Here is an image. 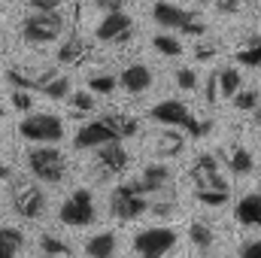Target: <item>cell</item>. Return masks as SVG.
Returning a JSON list of instances; mask_svg holds the SVG:
<instances>
[{
	"mask_svg": "<svg viewBox=\"0 0 261 258\" xmlns=\"http://www.w3.org/2000/svg\"><path fill=\"white\" fill-rule=\"evenodd\" d=\"M152 119H155L158 125H164V128L182 131V134L192 137V140H200V137H206V134L213 131V122H210V119H203V122L195 119L192 110H189L182 100H176V97L161 100L158 107H152Z\"/></svg>",
	"mask_w": 261,
	"mask_h": 258,
	"instance_id": "1",
	"label": "cell"
},
{
	"mask_svg": "<svg viewBox=\"0 0 261 258\" xmlns=\"http://www.w3.org/2000/svg\"><path fill=\"white\" fill-rule=\"evenodd\" d=\"M28 170L34 173V179L58 186L67 176V161L55 146H37L28 152Z\"/></svg>",
	"mask_w": 261,
	"mask_h": 258,
	"instance_id": "2",
	"label": "cell"
},
{
	"mask_svg": "<svg viewBox=\"0 0 261 258\" xmlns=\"http://www.w3.org/2000/svg\"><path fill=\"white\" fill-rule=\"evenodd\" d=\"M146 189L140 179H130V183H122L113 189V197H110V213L119 219V222H134L146 213Z\"/></svg>",
	"mask_w": 261,
	"mask_h": 258,
	"instance_id": "3",
	"label": "cell"
},
{
	"mask_svg": "<svg viewBox=\"0 0 261 258\" xmlns=\"http://www.w3.org/2000/svg\"><path fill=\"white\" fill-rule=\"evenodd\" d=\"M152 18H155V24H161V28H167V31L189 34V37L206 34V24H203L200 15L189 12V9H179V6H173V3H167V0H158V3H155Z\"/></svg>",
	"mask_w": 261,
	"mask_h": 258,
	"instance_id": "4",
	"label": "cell"
},
{
	"mask_svg": "<svg viewBox=\"0 0 261 258\" xmlns=\"http://www.w3.org/2000/svg\"><path fill=\"white\" fill-rule=\"evenodd\" d=\"M9 203L21 219H40L46 213V194L31 179H9Z\"/></svg>",
	"mask_w": 261,
	"mask_h": 258,
	"instance_id": "5",
	"label": "cell"
},
{
	"mask_svg": "<svg viewBox=\"0 0 261 258\" xmlns=\"http://www.w3.org/2000/svg\"><path fill=\"white\" fill-rule=\"evenodd\" d=\"M64 31V18L61 12H31L21 21V37L28 43H55Z\"/></svg>",
	"mask_w": 261,
	"mask_h": 258,
	"instance_id": "6",
	"label": "cell"
},
{
	"mask_svg": "<svg viewBox=\"0 0 261 258\" xmlns=\"http://www.w3.org/2000/svg\"><path fill=\"white\" fill-rule=\"evenodd\" d=\"M58 219L64 222L67 228H85L97 219V207H94V197L88 189H76V192L67 197L58 210Z\"/></svg>",
	"mask_w": 261,
	"mask_h": 258,
	"instance_id": "7",
	"label": "cell"
},
{
	"mask_svg": "<svg viewBox=\"0 0 261 258\" xmlns=\"http://www.w3.org/2000/svg\"><path fill=\"white\" fill-rule=\"evenodd\" d=\"M18 134L31 143H61L64 122L52 113H34L24 122H18Z\"/></svg>",
	"mask_w": 261,
	"mask_h": 258,
	"instance_id": "8",
	"label": "cell"
},
{
	"mask_svg": "<svg viewBox=\"0 0 261 258\" xmlns=\"http://www.w3.org/2000/svg\"><path fill=\"white\" fill-rule=\"evenodd\" d=\"M176 231L173 228H146L134 237V252L140 258H164L176 246Z\"/></svg>",
	"mask_w": 261,
	"mask_h": 258,
	"instance_id": "9",
	"label": "cell"
},
{
	"mask_svg": "<svg viewBox=\"0 0 261 258\" xmlns=\"http://www.w3.org/2000/svg\"><path fill=\"white\" fill-rule=\"evenodd\" d=\"M94 37H97L100 43H128L130 37H134V18H130L125 9L107 12V15L97 21Z\"/></svg>",
	"mask_w": 261,
	"mask_h": 258,
	"instance_id": "10",
	"label": "cell"
},
{
	"mask_svg": "<svg viewBox=\"0 0 261 258\" xmlns=\"http://www.w3.org/2000/svg\"><path fill=\"white\" fill-rule=\"evenodd\" d=\"M94 152H97V167H100V179H107V176H122V173L128 170L130 155H128V149L122 146V140L103 143V146H97Z\"/></svg>",
	"mask_w": 261,
	"mask_h": 258,
	"instance_id": "11",
	"label": "cell"
},
{
	"mask_svg": "<svg viewBox=\"0 0 261 258\" xmlns=\"http://www.w3.org/2000/svg\"><path fill=\"white\" fill-rule=\"evenodd\" d=\"M116 140V134L107 128L100 119L97 122H88L85 128L76 131V137H73V146L76 149H97V146H103V143H113Z\"/></svg>",
	"mask_w": 261,
	"mask_h": 258,
	"instance_id": "12",
	"label": "cell"
},
{
	"mask_svg": "<svg viewBox=\"0 0 261 258\" xmlns=\"http://www.w3.org/2000/svg\"><path fill=\"white\" fill-rule=\"evenodd\" d=\"M140 183H143L146 194L167 192V189H170V183H173V170H170L167 164H161V161H152V164H146V167H143Z\"/></svg>",
	"mask_w": 261,
	"mask_h": 258,
	"instance_id": "13",
	"label": "cell"
},
{
	"mask_svg": "<svg viewBox=\"0 0 261 258\" xmlns=\"http://www.w3.org/2000/svg\"><path fill=\"white\" fill-rule=\"evenodd\" d=\"M125 91L130 94H140V91H149V85H152V70L146 64H130L125 67L122 73H119V79H116Z\"/></svg>",
	"mask_w": 261,
	"mask_h": 258,
	"instance_id": "14",
	"label": "cell"
},
{
	"mask_svg": "<svg viewBox=\"0 0 261 258\" xmlns=\"http://www.w3.org/2000/svg\"><path fill=\"white\" fill-rule=\"evenodd\" d=\"M152 149H155V155H161V158H176V155H182V149H186V137L176 128H167V131H161V134L152 137Z\"/></svg>",
	"mask_w": 261,
	"mask_h": 258,
	"instance_id": "15",
	"label": "cell"
},
{
	"mask_svg": "<svg viewBox=\"0 0 261 258\" xmlns=\"http://www.w3.org/2000/svg\"><path fill=\"white\" fill-rule=\"evenodd\" d=\"M234 219L246 228H261V192L246 194L243 200H237L234 207Z\"/></svg>",
	"mask_w": 261,
	"mask_h": 258,
	"instance_id": "16",
	"label": "cell"
},
{
	"mask_svg": "<svg viewBox=\"0 0 261 258\" xmlns=\"http://www.w3.org/2000/svg\"><path fill=\"white\" fill-rule=\"evenodd\" d=\"M116 249H119V243H116L113 231H100V234L88 237V243H85V255L88 258H116Z\"/></svg>",
	"mask_w": 261,
	"mask_h": 258,
	"instance_id": "17",
	"label": "cell"
},
{
	"mask_svg": "<svg viewBox=\"0 0 261 258\" xmlns=\"http://www.w3.org/2000/svg\"><path fill=\"white\" fill-rule=\"evenodd\" d=\"M107 128L116 134V140H130V137H137L140 134V122L134 119V116H119V113H107L103 119H100Z\"/></svg>",
	"mask_w": 261,
	"mask_h": 258,
	"instance_id": "18",
	"label": "cell"
},
{
	"mask_svg": "<svg viewBox=\"0 0 261 258\" xmlns=\"http://www.w3.org/2000/svg\"><path fill=\"white\" fill-rule=\"evenodd\" d=\"M213 173H219V158H216L213 152H200L195 158V164H192V170H189V176L195 179L197 189H203Z\"/></svg>",
	"mask_w": 261,
	"mask_h": 258,
	"instance_id": "19",
	"label": "cell"
},
{
	"mask_svg": "<svg viewBox=\"0 0 261 258\" xmlns=\"http://www.w3.org/2000/svg\"><path fill=\"white\" fill-rule=\"evenodd\" d=\"M21 249H24V234L18 228L0 225V258H18Z\"/></svg>",
	"mask_w": 261,
	"mask_h": 258,
	"instance_id": "20",
	"label": "cell"
},
{
	"mask_svg": "<svg viewBox=\"0 0 261 258\" xmlns=\"http://www.w3.org/2000/svg\"><path fill=\"white\" fill-rule=\"evenodd\" d=\"M189 240L195 243L197 252H210L213 243H216V234H213V228H210L206 222H192V228H189Z\"/></svg>",
	"mask_w": 261,
	"mask_h": 258,
	"instance_id": "21",
	"label": "cell"
},
{
	"mask_svg": "<svg viewBox=\"0 0 261 258\" xmlns=\"http://www.w3.org/2000/svg\"><path fill=\"white\" fill-rule=\"evenodd\" d=\"M43 97H49V100H67V94H70V79L61 76V73H55L49 82H43L40 88H37Z\"/></svg>",
	"mask_w": 261,
	"mask_h": 258,
	"instance_id": "22",
	"label": "cell"
},
{
	"mask_svg": "<svg viewBox=\"0 0 261 258\" xmlns=\"http://www.w3.org/2000/svg\"><path fill=\"white\" fill-rule=\"evenodd\" d=\"M228 167H231L234 176H249V173L255 170V161H252V155H249L243 146H237V149L231 152V158H228Z\"/></svg>",
	"mask_w": 261,
	"mask_h": 258,
	"instance_id": "23",
	"label": "cell"
},
{
	"mask_svg": "<svg viewBox=\"0 0 261 258\" xmlns=\"http://www.w3.org/2000/svg\"><path fill=\"white\" fill-rule=\"evenodd\" d=\"M216 76H219V97H234L240 91V73L234 67L216 70Z\"/></svg>",
	"mask_w": 261,
	"mask_h": 258,
	"instance_id": "24",
	"label": "cell"
},
{
	"mask_svg": "<svg viewBox=\"0 0 261 258\" xmlns=\"http://www.w3.org/2000/svg\"><path fill=\"white\" fill-rule=\"evenodd\" d=\"M85 40L82 37H70V40H64L61 43V49H58V61L61 64H73V61H79L82 55H85Z\"/></svg>",
	"mask_w": 261,
	"mask_h": 258,
	"instance_id": "25",
	"label": "cell"
},
{
	"mask_svg": "<svg viewBox=\"0 0 261 258\" xmlns=\"http://www.w3.org/2000/svg\"><path fill=\"white\" fill-rule=\"evenodd\" d=\"M40 249H43V255L70 258V246H67L61 237H55V234H43V237H40Z\"/></svg>",
	"mask_w": 261,
	"mask_h": 258,
	"instance_id": "26",
	"label": "cell"
},
{
	"mask_svg": "<svg viewBox=\"0 0 261 258\" xmlns=\"http://www.w3.org/2000/svg\"><path fill=\"white\" fill-rule=\"evenodd\" d=\"M152 49H155V52H161V55H167V58L182 55V43H179L176 37H170V34H158V37L152 40Z\"/></svg>",
	"mask_w": 261,
	"mask_h": 258,
	"instance_id": "27",
	"label": "cell"
},
{
	"mask_svg": "<svg viewBox=\"0 0 261 258\" xmlns=\"http://www.w3.org/2000/svg\"><path fill=\"white\" fill-rule=\"evenodd\" d=\"M258 104H261V91H255V88H240L234 94V107L243 110V113H255Z\"/></svg>",
	"mask_w": 261,
	"mask_h": 258,
	"instance_id": "28",
	"label": "cell"
},
{
	"mask_svg": "<svg viewBox=\"0 0 261 258\" xmlns=\"http://www.w3.org/2000/svg\"><path fill=\"white\" fill-rule=\"evenodd\" d=\"M228 197H231V192H216V189H197L195 192V200L203 207H225Z\"/></svg>",
	"mask_w": 261,
	"mask_h": 258,
	"instance_id": "29",
	"label": "cell"
},
{
	"mask_svg": "<svg viewBox=\"0 0 261 258\" xmlns=\"http://www.w3.org/2000/svg\"><path fill=\"white\" fill-rule=\"evenodd\" d=\"M237 61L243 67H261V40H252L249 46H243L237 52Z\"/></svg>",
	"mask_w": 261,
	"mask_h": 258,
	"instance_id": "30",
	"label": "cell"
},
{
	"mask_svg": "<svg viewBox=\"0 0 261 258\" xmlns=\"http://www.w3.org/2000/svg\"><path fill=\"white\" fill-rule=\"evenodd\" d=\"M116 85H119V82H116V76H110V73H107V76H91V79H88V91L97 94V97L110 94Z\"/></svg>",
	"mask_w": 261,
	"mask_h": 258,
	"instance_id": "31",
	"label": "cell"
},
{
	"mask_svg": "<svg viewBox=\"0 0 261 258\" xmlns=\"http://www.w3.org/2000/svg\"><path fill=\"white\" fill-rule=\"evenodd\" d=\"M6 82H9L12 88H21V91H34V76H28V73H24V70H18V67L6 70Z\"/></svg>",
	"mask_w": 261,
	"mask_h": 258,
	"instance_id": "32",
	"label": "cell"
},
{
	"mask_svg": "<svg viewBox=\"0 0 261 258\" xmlns=\"http://www.w3.org/2000/svg\"><path fill=\"white\" fill-rule=\"evenodd\" d=\"M173 82H176L182 91H195V88H197V76H195V70H192V67H179V70L173 73Z\"/></svg>",
	"mask_w": 261,
	"mask_h": 258,
	"instance_id": "33",
	"label": "cell"
},
{
	"mask_svg": "<svg viewBox=\"0 0 261 258\" xmlns=\"http://www.w3.org/2000/svg\"><path fill=\"white\" fill-rule=\"evenodd\" d=\"M67 100H70V107H73L76 113H91V110H94V97H91V94H85V91L67 94Z\"/></svg>",
	"mask_w": 261,
	"mask_h": 258,
	"instance_id": "34",
	"label": "cell"
},
{
	"mask_svg": "<svg viewBox=\"0 0 261 258\" xmlns=\"http://www.w3.org/2000/svg\"><path fill=\"white\" fill-rule=\"evenodd\" d=\"M203 100L210 104V107H216L219 104V76H216V70L206 76V82H203Z\"/></svg>",
	"mask_w": 261,
	"mask_h": 258,
	"instance_id": "35",
	"label": "cell"
},
{
	"mask_svg": "<svg viewBox=\"0 0 261 258\" xmlns=\"http://www.w3.org/2000/svg\"><path fill=\"white\" fill-rule=\"evenodd\" d=\"M176 210H179L176 200H155V203L146 207V213H152V216H158V219H167V216H173Z\"/></svg>",
	"mask_w": 261,
	"mask_h": 258,
	"instance_id": "36",
	"label": "cell"
},
{
	"mask_svg": "<svg viewBox=\"0 0 261 258\" xmlns=\"http://www.w3.org/2000/svg\"><path fill=\"white\" fill-rule=\"evenodd\" d=\"M12 107H15V110H21V113H28V110L34 107V97H31V91L12 88Z\"/></svg>",
	"mask_w": 261,
	"mask_h": 258,
	"instance_id": "37",
	"label": "cell"
},
{
	"mask_svg": "<svg viewBox=\"0 0 261 258\" xmlns=\"http://www.w3.org/2000/svg\"><path fill=\"white\" fill-rule=\"evenodd\" d=\"M237 258H261V240H246V243L240 246Z\"/></svg>",
	"mask_w": 261,
	"mask_h": 258,
	"instance_id": "38",
	"label": "cell"
},
{
	"mask_svg": "<svg viewBox=\"0 0 261 258\" xmlns=\"http://www.w3.org/2000/svg\"><path fill=\"white\" fill-rule=\"evenodd\" d=\"M28 3H31L34 12H55L64 0H28Z\"/></svg>",
	"mask_w": 261,
	"mask_h": 258,
	"instance_id": "39",
	"label": "cell"
},
{
	"mask_svg": "<svg viewBox=\"0 0 261 258\" xmlns=\"http://www.w3.org/2000/svg\"><path fill=\"white\" fill-rule=\"evenodd\" d=\"M252 0H219V12H240L243 6H249Z\"/></svg>",
	"mask_w": 261,
	"mask_h": 258,
	"instance_id": "40",
	"label": "cell"
},
{
	"mask_svg": "<svg viewBox=\"0 0 261 258\" xmlns=\"http://www.w3.org/2000/svg\"><path fill=\"white\" fill-rule=\"evenodd\" d=\"M125 6V0H97V9H103V12H119Z\"/></svg>",
	"mask_w": 261,
	"mask_h": 258,
	"instance_id": "41",
	"label": "cell"
},
{
	"mask_svg": "<svg viewBox=\"0 0 261 258\" xmlns=\"http://www.w3.org/2000/svg\"><path fill=\"white\" fill-rule=\"evenodd\" d=\"M213 55H216V46H197V52H195L197 61H210Z\"/></svg>",
	"mask_w": 261,
	"mask_h": 258,
	"instance_id": "42",
	"label": "cell"
},
{
	"mask_svg": "<svg viewBox=\"0 0 261 258\" xmlns=\"http://www.w3.org/2000/svg\"><path fill=\"white\" fill-rule=\"evenodd\" d=\"M9 179H12V167L0 164V186H3V183H9Z\"/></svg>",
	"mask_w": 261,
	"mask_h": 258,
	"instance_id": "43",
	"label": "cell"
},
{
	"mask_svg": "<svg viewBox=\"0 0 261 258\" xmlns=\"http://www.w3.org/2000/svg\"><path fill=\"white\" fill-rule=\"evenodd\" d=\"M252 119H255V122H261V104L255 107V113H252Z\"/></svg>",
	"mask_w": 261,
	"mask_h": 258,
	"instance_id": "44",
	"label": "cell"
},
{
	"mask_svg": "<svg viewBox=\"0 0 261 258\" xmlns=\"http://www.w3.org/2000/svg\"><path fill=\"white\" fill-rule=\"evenodd\" d=\"M3 116H6V110H3V104H0V119H3Z\"/></svg>",
	"mask_w": 261,
	"mask_h": 258,
	"instance_id": "45",
	"label": "cell"
},
{
	"mask_svg": "<svg viewBox=\"0 0 261 258\" xmlns=\"http://www.w3.org/2000/svg\"><path fill=\"white\" fill-rule=\"evenodd\" d=\"M197 3H206V0H197Z\"/></svg>",
	"mask_w": 261,
	"mask_h": 258,
	"instance_id": "46",
	"label": "cell"
},
{
	"mask_svg": "<svg viewBox=\"0 0 261 258\" xmlns=\"http://www.w3.org/2000/svg\"><path fill=\"white\" fill-rule=\"evenodd\" d=\"M46 258H52V255H46Z\"/></svg>",
	"mask_w": 261,
	"mask_h": 258,
	"instance_id": "47",
	"label": "cell"
}]
</instances>
